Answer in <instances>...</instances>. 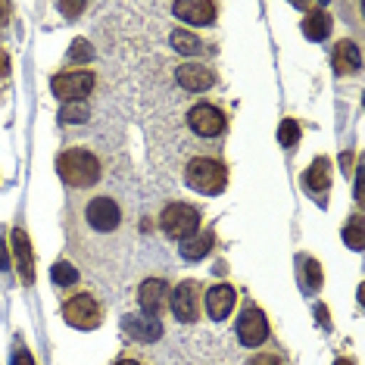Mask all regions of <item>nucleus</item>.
<instances>
[{
    "label": "nucleus",
    "mask_w": 365,
    "mask_h": 365,
    "mask_svg": "<svg viewBox=\"0 0 365 365\" xmlns=\"http://www.w3.org/2000/svg\"><path fill=\"white\" fill-rule=\"evenodd\" d=\"M66 237L81 262L110 265L128 244L125 210L110 194L81 197L66 212Z\"/></svg>",
    "instance_id": "f257e3e1"
},
{
    "label": "nucleus",
    "mask_w": 365,
    "mask_h": 365,
    "mask_svg": "<svg viewBox=\"0 0 365 365\" xmlns=\"http://www.w3.org/2000/svg\"><path fill=\"white\" fill-rule=\"evenodd\" d=\"M56 172H60L63 185H69L76 190H88L103 178L101 160L91 150H81V147H72V150H63L56 156Z\"/></svg>",
    "instance_id": "f03ea898"
},
{
    "label": "nucleus",
    "mask_w": 365,
    "mask_h": 365,
    "mask_svg": "<svg viewBox=\"0 0 365 365\" xmlns=\"http://www.w3.org/2000/svg\"><path fill=\"white\" fill-rule=\"evenodd\" d=\"M185 181L190 190L197 194H222L228 185V172L219 160H210V156H194L185 165Z\"/></svg>",
    "instance_id": "7ed1b4c3"
},
{
    "label": "nucleus",
    "mask_w": 365,
    "mask_h": 365,
    "mask_svg": "<svg viewBox=\"0 0 365 365\" xmlns=\"http://www.w3.org/2000/svg\"><path fill=\"white\" fill-rule=\"evenodd\" d=\"M160 228L172 240H187L200 231V210L190 203H169L160 215Z\"/></svg>",
    "instance_id": "20e7f679"
},
{
    "label": "nucleus",
    "mask_w": 365,
    "mask_h": 365,
    "mask_svg": "<svg viewBox=\"0 0 365 365\" xmlns=\"http://www.w3.org/2000/svg\"><path fill=\"white\" fill-rule=\"evenodd\" d=\"M63 319L78 331H94L103 319V306L94 294H76L63 303Z\"/></svg>",
    "instance_id": "39448f33"
},
{
    "label": "nucleus",
    "mask_w": 365,
    "mask_h": 365,
    "mask_svg": "<svg viewBox=\"0 0 365 365\" xmlns=\"http://www.w3.org/2000/svg\"><path fill=\"white\" fill-rule=\"evenodd\" d=\"M53 94L60 97L63 103H76V101H85V97L94 91V72L88 69H76V72H60L53 76L51 81Z\"/></svg>",
    "instance_id": "423d86ee"
},
{
    "label": "nucleus",
    "mask_w": 365,
    "mask_h": 365,
    "mask_svg": "<svg viewBox=\"0 0 365 365\" xmlns=\"http://www.w3.org/2000/svg\"><path fill=\"white\" fill-rule=\"evenodd\" d=\"M203 290L197 281H181V284L172 290L169 297V306H172V315H175L178 322H185V325H190V322H197V315H200V303H203Z\"/></svg>",
    "instance_id": "0eeeda50"
},
{
    "label": "nucleus",
    "mask_w": 365,
    "mask_h": 365,
    "mask_svg": "<svg viewBox=\"0 0 365 365\" xmlns=\"http://www.w3.org/2000/svg\"><path fill=\"white\" fill-rule=\"evenodd\" d=\"M187 125L197 131L200 138H215L225 131V113L212 103H197L194 110L187 113Z\"/></svg>",
    "instance_id": "6e6552de"
},
{
    "label": "nucleus",
    "mask_w": 365,
    "mask_h": 365,
    "mask_svg": "<svg viewBox=\"0 0 365 365\" xmlns=\"http://www.w3.org/2000/svg\"><path fill=\"white\" fill-rule=\"evenodd\" d=\"M169 297H172V290L169 284H165L163 278H147L144 284L138 287V303H140V309H144L147 315H160L169 309Z\"/></svg>",
    "instance_id": "1a4fd4ad"
},
{
    "label": "nucleus",
    "mask_w": 365,
    "mask_h": 365,
    "mask_svg": "<svg viewBox=\"0 0 365 365\" xmlns=\"http://www.w3.org/2000/svg\"><path fill=\"white\" fill-rule=\"evenodd\" d=\"M237 337L244 346H262L269 337V322L259 309H244L237 319Z\"/></svg>",
    "instance_id": "9d476101"
},
{
    "label": "nucleus",
    "mask_w": 365,
    "mask_h": 365,
    "mask_svg": "<svg viewBox=\"0 0 365 365\" xmlns=\"http://www.w3.org/2000/svg\"><path fill=\"white\" fill-rule=\"evenodd\" d=\"M175 78H178L181 88L190 91V94H200V91H210L215 85V72L203 63H181L175 69Z\"/></svg>",
    "instance_id": "9b49d317"
},
{
    "label": "nucleus",
    "mask_w": 365,
    "mask_h": 365,
    "mask_svg": "<svg viewBox=\"0 0 365 365\" xmlns=\"http://www.w3.org/2000/svg\"><path fill=\"white\" fill-rule=\"evenodd\" d=\"M172 13L190 26H212L215 22V4H210V0H178Z\"/></svg>",
    "instance_id": "f8f14e48"
},
{
    "label": "nucleus",
    "mask_w": 365,
    "mask_h": 365,
    "mask_svg": "<svg viewBox=\"0 0 365 365\" xmlns=\"http://www.w3.org/2000/svg\"><path fill=\"white\" fill-rule=\"evenodd\" d=\"M206 312H210V319L212 322H222V319H228V312L235 309V287H228V284H215L206 290Z\"/></svg>",
    "instance_id": "ddd939ff"
},
{
    "label": "nucleus",
    "mask_w": 365,
    "mask_h": 365,
    "mask_svg": "<svg viewBox=\"0 0 365 365\" xmlns=\"http://www.w3.org/2000/svg\"><path fill=\"white\" fill-rule=\"evenodd\" d=\"M13 256H16V269L22 275V284H31L35 281V256H31L29 235L22 228L13 231Z\"/></svg>",
    "instance_id": "4468645a"
},
{
    "label": "nucleus",
    "mask_w": 365,
    "mask_h": 365,
    "mask_svg": "<svg viewBox=\"0 0 365 365\" xmlns=\"http://www.w3.org/2000/svg\"><path fill=\"white\" fill-rule=\"evenodd\" d=\"M122 328H125L135 340H144V344H153V340L163 337V325L153 319V315H125V319H122Z\"/></svg>",
    "instance_id": "2eb2a0df"
},
{
    "label": "nucleus",
    "mask_w": 365,
    "mask_h": 365,
    "mask_svg": "<svg viewBox=\"0 0 365 365\" xmlns=\"http://www.w3.org/2000/svg\"><path fill=\"white\" fill-rule=\"evenodd\" d=\"M331 63H334V69L340 72V76H353V72L362 66L359 47H356L353 41H340V44L334 47V53H331Z\"/></svg>",
    "instance_id": "dca6fc26"
},
{
    "label": "nucleus",
    "mask_w": 365,
    "mask_h": 365,
    "mask_svg": "<svg viewBox=\"0 0 365 365\" xmlns=\"http://www.w3.org/2000/svg\"><path fill=\"white\" fill-rule=\"evenodd\" d=\"M172 47H175L178 53H185V56L206 53V44L194 35V31H187V29H175V31H172Z\"/></svg>",
    "instance_id": "f3484780"
},
{
    "label": "nucleus",
    "mask_w": 365,
    "mask_h": 365,
    "mask_svg": "<svg viewBox=\"0 0 365 365\" xmlns=\"http://www.w3.org/2000/svg\"><path fill=\"white\" fill-rule=\"evenodd\" d=\"M331 163L328 160H315L309 165V172H306V187L312 190V194H325L328 185H331Z\"/></svg>",
    "instance_id": "a211bd4d"
},
{
    "label": "nucleus",
    "mask_w": 365,
    "mask_h": 365,
    "mask_svg": "<svg viewBox=\"0 0 365 365\" xmlns=\"http://www.w3.org/2000/svg\"><path fill=\"white\" fill-rule=\"evenodd\" d=\"M303 35L309 41H325L331 35V16L322 13V10H315L312 16H306V19H303Z\"/></svg>",
    "instance_id": "6ab92c4d"
},
{
    "label": "nucleus",
    "mask_w": 365,
    "mask_h": 365,
    "mask_svg": "<svg viewBox=\"0 0 365 365\" xmlns=\"http://www.w3.org/2000/svg\"><path fill=\"white\" fill-rule=\"evenodd\" d=\"M212 247V235H194L187 240H181V256L185 259H203Z\"/></svg>",
    "instance_id": "aec40b11"
},
{
    "label": "nucleus",
    "mask_w": 365,
    "mask_h": 365,
    "mask_svg": "<svg viewBox=\"0 0 365 365\" xmlns=\"http://www.w3.org/2000/svg\"><path fill=\"white\" fill-rule=\"evenodd\" d=\"M91 119V106L88 101H76V103H63L60 110V122L63 125H81V122Z\"/></svg>",
    "instance_id": "412c9836"
},
{
    "label": "nucleus",
    "mask_w": 365,
    "mask_h": 365,
    "mask_svg": "<svg viewBox=\"0 0 365 365\" xmlns=\"http://www.w3.org/2000/svg\"><path fill=\"white\" fill-rule=\"evenodd\" d=\"M51 278H53V284H76L78 281V272H76V265H69V262H56L53 269H51Z\"/></svg>",
    "instance_id": "4be33fe9"
},
{
    "label": "nucleus",
    "mask_w": 365,
    "mask_h": 365,
    "mask_svg": "<svg viewBox=\"0 0 365 365\" xmlns=\"http://www.w3.org/2000/svg\"><path fill=\"white\" fill-rule=\"evenodd\" d=\"M344 240L350 244V250H362V219L359 215L350 219V225L344 228Z\"/></svg>",
    "instance_id": "5701e85b"
},
{
    "label": "nucleus",
    "mask_w": 365,
    "mask_h": 365,
    "mask_svg": "<svg viewBox=\"0 0 365 365\" xmlns=\"http://www.w3.org/2000/svg\"><path fill=\"white\" fill-rule=\"evenodd\" d=\"M278 140H281V147H294L297 140H300V125H297L294 119H284L281 122V131H278Z\"/></svg>",
    "instance_id": "b1692460"
},
{
    "label": "nucleus",
    "mask_w": 365,
    "mask_h": 365,
    "mask_svg": "<svg viewBox=\"0 0 365 365\" xmlns=\"http://www.w3.org/2000/svg\"><path fill=\"white\" fill-rule=\"evenodd\" d=\"M91 56H94V47L88 44L85 38H78V41H72V51H69V60H76V63H88Z\"/></svg>",
    "instance_id": "393cba45"
},
{
    "label": "nucleus",
    "mask_w": 365,
    "mask_h": 365,
    "mask_svg": "<svg viewBox=\"0 0 365 365\" xmlns=\"http://www.w3.org/2000/svg\"><path fill=\"white\" fill-rule=\"evenodd\" d=\"M306 278H309V287H312V290L322 287V269H319V262L306 259Z\"/></svg>",
    "instance_id": "a878e982"
},
{
    "label": "nucleus",
    "mask_w": 365,
    "mask_h": 365,
    "mask_svg": "<svg viewBox=\"0 0 365 365\" xmlns=\"http://www.w3.org/2000/svg\"><path fill=\"white\" fill-rule=\"evenodd\" d=\"M13 365H35V362H31V356H29V350L22 344H16V350H13Z\"/></svg>",
    "instance_id": "bb28decb"
},
{
    "label": "nucleus",
    "mask_w": 365,
    "mask_h": 365,
    "mask_svg": "<svg viewBox=\"0 0 365 365\" xmlns=\"http://www.w3.org/2000/svg\"><path fill=\"white\" fill-rule=\"evenodd\" d=\"M250 365H284L278 359V356H272V353H259V356H253Z\"/></svg>",
    "instance_id": "cd10ccee"
},
{
    "label": "nucleus",
    "mask_w": 365,
    "mask_h": 365,
    "mask_svg": "<svg viewBox=\"0 0 365 365\" xmlns=\"http://www.w3.org/2000/svg\"><path fill=\"white\" fill-rule=\"evenodd\" d=\"M81 10H85V4H60V13L63 16H78Z\"/></svg>",
    "instance_id": "c85d7f7f"
},
{
    "label": "nucleus",
    "mask_w": 365,
    "mask_h": 365,
    "mask_svg": "<svg viewBox=\"0 0 365 365\" xmlns=\"http://www.w3.org/2000/svg\"><path fill=\"white\" fill-rule=\"evenodd\" d=\"M10 269V256H6V244L0 240V272H6Z\"/></svg>",
    "instance_id": "c756f323"
},
{
    "label": "nucleus",
    "mask_w": 365,
    "mask_h": 365,
    "mask_svg": "<svg viewBox=\"0 0 365 365\" xmlns=\"http://www.w3.org/2000/svg\"><path fill=\"white\" fill-rule=\"evenodd\" d=\"M115 365H140V362H135V359H122V362H115Z\"/></svg>",
    "instance_id": "7c9ffc66"
},
{
    "label": "nucleus",
    "mask_w": 365,
    "mask_h": 365,
    "mask_svg": "<svg viewBox=\"0 0 365 365\" xmlns=\"http://www.w3.org/2000/svg\"><path fill=\"white\" fill-rule=\"evenodd\" d=\"M337 365H353L350 359H337Z\"/></svg>",
    "instance_id": "2f4dec72"
}]
</instances>
